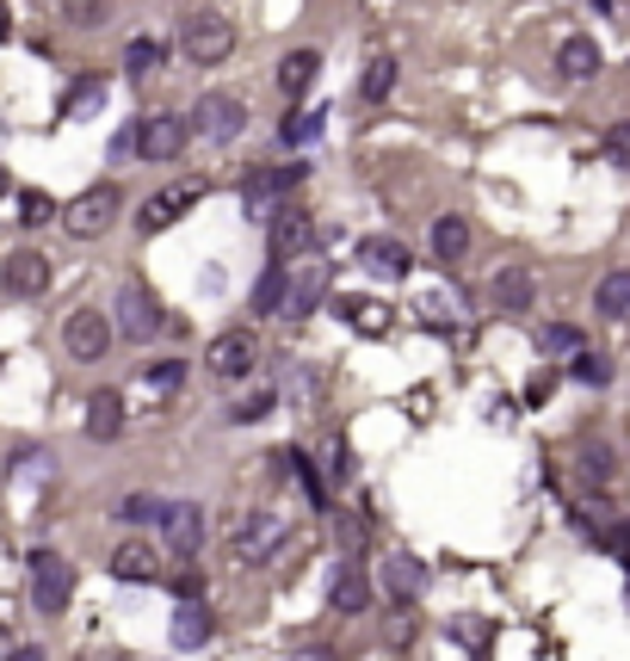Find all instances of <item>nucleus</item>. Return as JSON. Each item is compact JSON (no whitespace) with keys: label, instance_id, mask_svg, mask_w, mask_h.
Instances as JSON below:
<instances>
[{"label":"nucleus","instance_id":"obj_3","mask_svg":"<svg viewBox=\"0 0 630 661\" xmlns=\"http://www.w3.org/2000/svg\"><path fill=\"white\" fill-rule=\"evenodd\" d=\"M25 568H32V606L44 618L68 613V599H75V568H68L63 551H32L25 556Z\"/></svg>","mask_w":630,"mask_h":661},{"label":"nucleus","instance_id":"obj_22","mask_svg":"<svg viewBox=\"0 0 630 661\" xmlns=\"http://www.w3.org/2000/svg\"><path fill=\"white\" fill-rule=\"evenodd\" d=\"M556 75L563 80H594L599 75V44L594 37H563V50H556Z\"/></svg>","mask_w":630,"mask_h":661},{"label":"nucleus","instance_id":"obj_27","mask_svg":"<svg viewBox=\"0 0 630 661\" xmlns=\"http://www.w3.org/2000/svg\"><path fill=\"white\" fill-rule=\"evenodd\" d=\"M210 637V613L198 606V599H186V606H174V649H198Z\"/></svg>","mask_w":630,"mask_h":661},{"label":"nucleus","instance_id":"obj_25","mask_svg":"<svg viewBox=\"0 0 630 661\" xmlns=\"http://www.w3.org/2000/svg\"><path fill=\"white\" fill-rule=\"evenodd\" d=\"M106 111V75H80L63 94V118H99Z\"/></svg>","mask_w":630,"mask_h":661},{"label":"nucleus","instance_id":"obj_12","mask_svg":"<svg viewBox=\"0 0 630 661\" xmlns=\"http://www.w3.org/2000/svg\"><path fill=\"white\" fill-rule=\"evenodd\" d=\"M0 284H7L13 297H44V291H50V253L13 248L7 260H0Z\"/></svg>","mask_w":630,"mask_h":661},{"label":"nucleus","instance_id":"obj_30","mask_svg":"<svg viewBox=\"0 0 630 661\" xmlns=\"http://www.w3.org/2000/svg\"><path fill=\"white\" fill-rule=\"evenodd\" d=\"M279 137L291 142V149L315 142V137H322V111H315V106H291V111H284V124H279Z\"/></svg>","mask_w":630,"mask_h":661},{"label":"nucleus","instance_id":"obj_21","mask_svg":"<svg viewBox=\"0 0 630 661\" xmlns=\"http://www.w3.org/2000/svg\"><path fill=\"white\" fill-rule=\"evenodd\" d=\"M124 433V395L118 390H99L87 402V440H118Z\"/></svg>","mask_w":630,"mask_h":661},{"label":"nucleus","instance_id":"obj_19","mask_svg":"<svg viewBox=\"0 0 630 661\" xmlns=\"http://www.w3.org/2000/svg\"><path fill=\"white\" fill-rule=\"evenodd\" d=\"M322 297H328V267H322V260H309V267L291 279V291H284V315H309Z\"/></svg>","mask_w":630,"mask_h":661},{"label":"nucleus","instance_id":"obj_28","mask_svg":"<svg viewBox=\"0 0 630 661\" xmlns=\"http://www.w3.org/2000/svg\"><path fill=\"white\" fill-rule=\"evenodd\" d=\"M594 310L599 315H630V272H606V279L594 284Z\"/></svg>","mask_w":630,"mask_h":661},{"label":"nucleus","instance_id":"obj_42","mask_svg":"<svg viewBox=\"0 0 630 661\" xmlns=\"http://www.w3.org/2000/svg\"><path fill=\"white\" fill-rule=\"evenodd\" d=\"M149 383H155V390H174V383H180V359H161Z\"/></svg>","mask_w":630,"mask_h":661},{"label":"nucleus","instance_id":"obj_31","mask_svg":"<svg viewBox=\"0 0 630 661\" xmlns=\"http://www.w3.org/2000/svg\"><path fill=\"white\" fill-rule=\"evenodd\" d=\"M50 217H56V198H50V192H37V186L19 192V223H25V229H37V223H50Z\"/></svg>","mask_w":630,"mask_h":661},{"label":"nucleus","instance_id":"obj_41","mask_svg":"<svg viewBox=\"0 0 630 661\" xmlns=\"http://www.w3.org/2000/svg\"><path fill=\"white\" fill-rule=\"evenodd\" d=\"M452 637H457L464 649H489V637H495V630L482 625V618H452Z\"/></svg>","mask_w":630,"mask_h":661},{"label":"nucleus","instance_id":"obj_47","mask_svg":"<svg viewBox=\"0 0 630 661\" xmlns=\"http://www.w3.org/2000/svg\"><path fill=\"white\" fill-rule=\"evenodd\" d=\"M13 661H44V649H13Z\"/></svg>","mask_w":630,"mask_h":661},{"label":"nucleus","instance_id":"obj_36","mask_svg":"<svg viewBox=\"0 0 630 661\" xmlns=\"http://www.w3.org/2000/svg\"><path fill=\"white\" fill-rule=\"evenodd\" d=\"M161 507H167V501H155V495H124V501H118V520L149 525V520H161Z\"/></svg>","mask_w":630,"mask_h":661},{"label":"nucleus","instance_id":"obj_20","mask_svg":"<svg viewBox=\"0 0 630 661\" xmlns=\"http://www.w3.org/2000/svg\"><path fill=\"white\" fill-rule=\"evenodd\" d=\"M334 315H340V322H352L359 334H371V340H378V334H390V310H383L378 297H334Z\"/></svg>","mask_w":630,"mask_h":661},{"label":"nucleus","instance_id":"obj_24","mask_svg":"<svg viewBox=\"0 0 630 661\" xmlns=\"http://www.w3.org/2000/svg\"><path fill=\"white\" fill-rule=\"evenodd\" d=\"M315 75H322V56H315V50H291V56H284L279 63V87L291 99H303L315 87Z\"/></svg>","mask_w":630,"mask_h":661},{"label":"nucleus","instance_id":"obj_7","mask_svg":"<svg viewBox=\"0 0 630 661\" xmlns=\"http://www.w3.org/2000/svg\"><path fill=\"white\" fill-rule=\"evenodd\" d=\"M161 322H167V315H161V297L149 284H124V291H118V322H111V328L124 334V340L149 347V334H161Z\"/></svg>","mask_w":630,"mask_h":661},{"label":"nucleus","instance_id":"obj_48","mask_svg":"<svg viewBox=\"0 0 630 661\" xmlns=\"http://www.w3.org/2000/svg\"><path fill=\"white\" fill-rule=\"evenodd\" d=\"M7 192H13V174H7V167H0V198H7Z\"/></svg>","mask_w":630,"mask_h":661},{"label":"nucleus","instance_id":"obj_50","mask_svg":"<svg viewBox=\"0 0 630 661\" xmlns=\"http://www.w3.org/2000/svg\"><path fill=\"white\" fill-rule=\"evenodd\" d=\"M618 538H624V544H630V520H624V525H618Z\"/></svg>","mask_w":630,"mask_h":661},{"label":"nucleus","instance_id":"obj_26","mask_svg":"<svg viewBox=\"0 0 630 661\" xmlns=\"http://www.w3.org/2000/svg\"><path fill=\"white\" fill-rule=\"evenodd\" d=\"M284 291H291V272H284V260H272L253 279V315H284Z\"/></svg>","mask_w":630,"mask_h":661},{"label":"nucleus","instance_id":"obj_46","mask_svg":"<svg viewBox=\"0 0 630 661\" xmlns=\"http://www.w3.org/2000/svg\"><path fill=\"white\" fill-rule=\"evenodd\" d=\"M13 37V13H7V0H0V44Z\"/></svg>","mask_w":630,"mask_h":661},{"label":"nucleus","instance_id":"obj_11","mask_svg":"<svg viewBox=\"0 0 630 661\" xmlns=\"http://www.w3.org/2000/svg\"><path fill=\"white\" fill-rule=\"evenodd\" d=\"M241 124H248V106H241L236 94H205L198 99V118H192V130L210 142H236Z\"/></svg>","mask_w":630,"mask_h":661},{"label":"nucleus","instance_id":"obj_4","mask_svg":"<svg viewBox=\"0 0 630 661\" xmlns=\"http://www.w3.org/2000/svg\"><path fill=\"white\" fill-rule=\"evenodd\" d=\"M180 50H186V63L217 68V63H229V50H236V25H229L222 13H192Z\"/></svg>","mask_w":630,"mask_h":661},{"label":"nucleus","instance_id":"obj_1","mask_svg":"<svg viewBox=\"0 0 630 661\" xmlns=\"http://www.w3.org/2000/svg\"><path fill=\"white\" fill-rule=\"evenodd\" d=\"M284 544H291V520L284 513H241L236 532H229V556H236L241 568H267L284 556Z\"/></svg>","mask_w":630,"mask_h":661},{"label":"nucleus","instance_id":"obj_29","mask_svg":"<svg viewBox=\"0 0 630 661\" xmlns=\"http://www.w3.org/2000/svg\"><path fill=\"white\" fill-rule=\"evenodd\" d=\"M365 606H371V582H365V575H359V568H340V582H334V613H365Z\"/></svg>","mask_w":630,"mask_h":661},{"label":"nucleus","instance_id":"obj_49","mask_svg":"<svg viewBox=\"0 0 630 661\" xmlns=\"http://www.w3.org/2000/svg\"><path fill=\"white\" fill-rule=\"evenodd\" d=\"M594 13H612V0H594Z\"/></svg>","mask_w":630,"mask_h":661},{"label":"nucleus","instance_id":"obj_34","mask_svg":"<svg viewBox=\"0 0 630 661\" xmlns=\"http://www.w3.org/2000/svg\"><path fill=\"white\" fill-rule=\"evenodd\" d=\"M568 371H575L582 383H594V390H599V383H612V365H606V353H587V347L568 359Z\"/></svg>","mask_w":630,"mask_h":661},{"label":"nucleus","instance_id":"obj_37","mask_svg":"<svg viewBox=\"0 0 630 661\" xmlns=\"http://www.w3.org/2000/svg\"><path fill=\"white\" fill-rule=\"evenodd\" d=\"M68 25H106L111 19V0H63Z\"/></svg>","mask_w":630,"mask_h":661},{"label":"nucleus","instance_id":"obj_44","mask_svg":"<svg viewBox=\"0 0 630 661\" xmlns=\"http://www.w3.org/2000/svg\"><path fill=\"white\" fill-rule=\"evenodd\" d=\"M174 587H180V599H198V575H192V568H180Z\"/></svg>","mask_w":630,"mask_h":661},{"label":"nucleus","instance_id":"obj_35","mask_svg":"<svg viewBox=\"0 0 630 661\" xmlns=\"http://www.w3.org/2000/svg\"><path fill=\"white\" fill-rule=\"evenodd\" d=\"M537 347H544V353H582L587 340H582V328H568V322H551V328L537 334Z\"/></svg>","mask_w":630,"mask_h":661},{"label":"nucleus","instance_id":"obj_10","mask_svg":"<svg viewBox=\"0 0 630 661\" xmlns=\"http://www.w3.org/2000/svg\"><path fill=\"white\" fill-rule=\"evenodd\" d=\"M161 532H167V551H174L180 563H192L198 544H205V507L198 501H167L161 507Z\"/></svg>","mask_w":630,"mask_h":661},{"label":"nucleus","instance_id":"obj_5","mask_svg":"<svg viewBox=\"0 0 630 661\" xmlns=\"http://www.w3.org/2000/svg\"><path fill=\"white\" fill-rule=\"evenodd\" d=\"M118 205H124V192L111 186V180H106V186H87V192L75 198V205L63 210V229H68L75 241H94V236H106V229H111Z\"/></svg>","mask_w":630,"mask_h":661},{"label":"nucleus","instance_id":"obj_18","mask_svg":"<svg viewBox=\"0 0 630 661\" xmlns=\"http://www.w3.org/2000/svg\"><path fill=\"white\" fill-rule=\"evenodd\" d=\"M111 575H118V582H161V556L149 551L142 538H130V544L111 551Z\"/></svg>","mask_w":630,"mask_h":661},{"label":"nucleus","instance_id":"obj_32","mask_svg":"<svg viewBox=\"0 0 630 661\" xmlns=\"http://www.w3.org/2000/svg\"><path fill=\"white\" fill-rule=\"evenodd\" d=\"M390 87H395V56H378V63L365 68V87H359V94L378 106V99H390Z\"/></svg>","mask_w":630,"mask_h":661},{"label":"nucleus","instance_id":"obj_15","mask_svg":"<svg viewBox=\"0 0 630 661\" xmlns=\"http://www.w3.org/2000/svg\"><path fill=\"white\" fill-rule=\"evenodd\" d=\"M359 267L365 272H378V279H409V248H402V241L395 236H365L359 241Z\"/></svg>","mask_w":630,"mask_h":661},{"label":"nucleus","instance_id":"obj_8","mask_svg":"<svg viewBox=\"0 0 630 661\" xmlns=\"http://www.w3.org/2000/svg\"><path fill=\"white\" fill-rule=\"evenodd\" d=\"M192 142V118H174V111H155L137 124V155L142 161H174Z\"/></svg>","mask_w":630,"mask_h":661},{"label":"nucleus","instance_id":"obj_33","mask_svg":"<svg viewBox=\"0 0 630 661\" xmlns=\"http://www.w3.org/2000/svg\"><path fill=\"white\" fill-rule=\"evenodd\" d=\"M124 63L137 68V75H149V68H155V63H167V44H161V37H130Z\"/></svg>","mask_w":630,"mask_h":661},{"label":"nucleus","instance_id":"obj_45","mask_svg":"<svg viewBox=\"0 0 630 661\" xmlns=\"http://www.w3.org/2000/svg\"><path fill=\"white\" fill-rule=\"evenodd\" d=\"M13 649H19V643H13V630L0 625V661H13Z\"/></svg>","mask_w":630,"mask_h":661},{"label":"nucleus","instance_id":"obj_38","mask_svg":"<svg viewBox=\"0 0 630 661\" xmlns=\"http://www.w3.org/2000/svg\"><path fill=\"white\" fill-rule=\"evenodd\" d=\"M582 476L594 488H606V483H612V452H606V445H587V452H582Z\"/></svg>","mask_w":630,"mask_h":661},{"label":"nucleus","instance_id":"obj_43","mask_svg":"<svg viewBox=\"0 0 630 661\" xmlns=\"http://www.w3.org/2000/svg\"><path fill=\"white\" fill-rule=\"evenodd\" d=\"M551 371H537V378H532V390H525V402H544V395H551Z\"/></svg>","mask_w":630,"mask_h":661},{"label":"nucleus","instance_id":"obj_17","mask_svg":"<svg viewBox=\"0 0 630 661\" xmlns=\"http://www.w3.org/2000/svg\"><path fill=\"white\" fill-rule=\"evenodd\" d=\"M532 297H537L532 267H501V272H495V310L520 315V310H532Z\"/></svg>","mask_w":630,"mask_h":661},{"label":"nucleus","instance_id":"obj_6","mask_svg":"<svg viewBox=\"0 0 630 661\" xmlns=\"http://www.w3.org/2000/svg\"><path fill=\"white\" fill-rule=\"evenodd\" d=\"M205 180H174V186H161L155 198H149V205L137 210V229L142 236H161V229H174L180 217H186L192 205H205Z\"/></svg>","mask_w":630,"mask_h":661},{"label":"nucleus","instance_id":"obj_40","mask_svg":"<svg viewBox=\"0 0 630 661\" xmlns=\"http://www.w3.org/2000/svg\"><path fill=\"white\" fill-rule=\"evenodd\" d=\"M267 414H272V390H253L248 402H236V409H229V421L248 426V421H267Z\"/></svg>","mask_w":630,"mask_h":661},{"label":"nucleus","instance_id":"obj_13","mask_svg":"<svg viewBox=\"0 0 630 661\" xmlns=\"http://www.w3.org/2000/svg\"><path fill=\"white\" fill-rule=\"evenodd\" d=\"M111 315L106 310H75L68 315V328H63V347L75 353V359H106V347H111Z\"/></svg>","mask_w":630,"mask_h":661},{"label":"nucleus","instance_id":"obj_23","mask_svg":"<svg viewBox=\"0 0 630 661\" xmlns=\"http://www.w3.org/2000/svg\"><path fill=\"white\" fill-rule=\"evenodd\" d=\"M464 253H470V223H464V217H439V223H433V260H439V267H457Z\"/></svg>","mask_w":630,"mask_h":661},{"label":"nucleus","instance_id":"obj_2","mask_svg":"<svg viewBox=\"0 0 630 661\" xmlns=\"http://www.w3.org/2000/svg\"><path fill=\"white\" fill-rule=\"evenodd\" d=\"M303 161H284V167H253L248 180H241V210H248L253 223H272L284 210V198L303 186Z\"/></svg>","mask_w":630,"mask_h":661},{"label":"nucleus","instance_id":"obj_16","mask_svg":"<svg viewBox=\"0 0 630 661\" xmlns=\"http://www.w3.org/2000/svg\"><path fill=\"white\" fill-rule=\"evenodd\" d=\"M378 582H383V594H390L395 606H414V599L426 594V568L414 563V556H383Z\"/></svg>","mask_w":630,"mask_h":661},{"label":"nucleus","instance_id":"obj_14","mask_svg":"<svg viewBox=\"0 0 630 661\" xmlns=\"http://www.w3.org/2000/svg\"><path fill=\"white\" fill-rule=\"evenodd\" d=\"M315 253V223L303 210H279L272 217V260H309Z\"/></svg>","mask_w":630,"mask_h":661},{"label":"nucleus","instance_id":"obj_9","mask_svg":"<svg viewBox=\"0 0 630 661\" xmlns=\"http://www.w3.org/2000/svg\"><path fill=\"white\" fill-rule=\"evenodd\" d=\"M205 365H210V378H248L253 365H260V340H253L248 328H229V334H217L210 340V353H205Z\"/></svg>","mask_w":630,"mask_h":661},{"label":"nucleus","instance_id":"obj_39","mask_svg":"<svg viewBox=\"0 0 630 661\" xmlns=\"http://www.w3.org/2000/svg\"><path fill=\"white\" fill-rule=\"evenodd\" d=\"M606 161L630 174V118H618V124L606 130Z\"/></svg>","mask_w":630,"mask_h":661}]
</instances>
